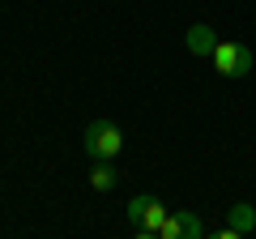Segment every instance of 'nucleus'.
<instances>
[{"label":"nucleus","mask_w":256,"mask_h":239,"mask_svg":"<svg viewBox=\"0 0 256 239\" xmlns=\"http://www.w3.org/2000/svg\"><path fill=\"white\" fill-rule=\"evenodd\" d=\"M214 68H218V77H226V82H239V77L252 73V47L239 43V38H218V47H214Z\"/></svg>","instance_id":"1"},{"label":"nucleus","mask_w":256,"mask_h":239,"mask_svg":"<svg viewBox=\"0 0 256 239\" xmlns=\"http://www.w3.org/2000/svg\"><path fill=\"white\" fill-rule=\"evenodd\" d=\"M82 150L90 158H120V150H124V132H120L111 120H94L90 128H86V137H82Z\"/></svg>","instance_id":"2"},{"label":"nucleus","mask_w":256,"mask_h":239,"mask_svg":"<svg viewBox=\"0 0 256 239\" xmlns=\"http://www.w3.org/2000/svg\"><path fill=\"white\" fill-rule=\"evenodd\" d=\"M166 218H171V210H166L158 196H150V192H141V196L128 201V222H132L137 230H154V235H158Z\"/></svg>","instance_id":"3"},{"label":"nucleus","mask_w":256,"mask_h":239,"mask_svg":"<svg viewBox=\"0 0 256 239\" xmlns=\"http://www.w3.org/2000/svg\"><path fill=\"white\" fill-rule=\"evenodd\" d=\"M158 239H205V226H201V218H196V214L180 210V214H171V218L162 222Z\"/></svg>","instance_id":"4"},{"label":"nucleus","mask_w":256,"mask_h":239,"mask_svg":"<svg viewBox=\"0 0 256 239\" xmlns=\"http://www.w3.org/2000/svg\"><path fill=\"white\" fill-rule=\"evenodd\" d=\"M116 184H120L116 158H94V166H90V188H94V192H111Z\"/></svg>","instance_id":"5"},{"label":"nucleus","mask_w":256,"mask_h":239,"mask_svg":"<svg viewBox=\"0 0 256 239\" xmlns=\"http://www.w3.org/2000/svg\"><path fill=\"white\" fill-rule=\"evenodd\" d=\"M226 226L239 230V235L248 239V235L256 230V201H252V205H248V201H244V205H230V210H226Z\"/></svg>","instance_id":"6"},{"label":"nucleus","mask_w":256,"mask_h":239,"mask_svg":"<svg viewBox=\"0 0 256 239\" xmlns=\"http://www.w3.org/2000/svg\"><path fill=\"white\" fill-rule=\"evenodd\" d=\"M184 43H188L192 56H214V47H218V38H214V30L205 26V22H196V26L184 34Z\"/></svg>","instance_id":"7"},{"label":"nucleus","mask_w":256,"mask_h":239,"mask_svg":"<svg viewBox=\"0 0 256 239\" xmlns=\"http://www.w3.org/2000/svg\"><path fill=\"white\" fill-rule=\"evenodd\" d=\"M205 239H244L239 230H230V226H222V230H214V235H205Z\"/></svg>","instance_id":"8"},{"label":"nucleus","mask_w":256,"mask_h":239,"mask_svg":"<svg viewBox=\"0 0 256 239\" xmlns=\"http://www.w3.org/2000/svg\"><path fill=\"white\" fill-rule=\"evenodd\" d=\"M132 239H158V235H154V230H137V235H132Z\"/></svg>","instance_id":"9"}]
</instances>
